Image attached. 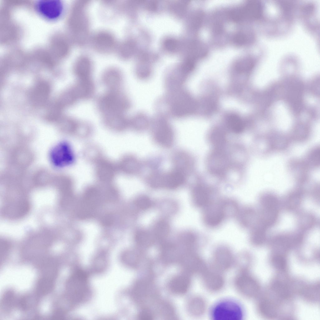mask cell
Instances as JSON below:
<instances>
[{
	"mask_svg": "<svg viewBox=\"0 0 320 320\" xmlns=\"http://www.w3.org/2000/svg\"><path fill=\"white\" fill-rule=\"evenodd\" d=\"M130 106L128 98L121 89L107 90L97 101V108L102 118L125 115Z\"/></svg>",
	"mask_w": 320,
	"mask_h": 320,
	"instance_id": "1",
	"label": "cell"
},
{
	"mask_svg": "<svg viewBox=\"0 0 320 320\" xmlns=\"http://www.w3.org/2000/svg\"><path fill=\"white\" fill-rule=\"evenodd\" d=\"M212 315L215 320H241L243 312L238 303L232 300H226L219 302L214 307Z\"/></svg>",
	"mask_w": 320,
	"mask_h": 320,
	"instance_id": "2",
	"label": "cell"
},
{
	"mask_svg": "<svg viewBox=\"0 0 320 320\" xmlns=\"http://www.w3.org/2000/svg\"><path fill=\"white\" fill-rule=\"evenodd\" d=\"M235 286L242 295L249 298L256 296L259 290V285L256 280L247 271L240 269L234 280Z\"/></svg>",
	"mask_w": 320,
	"mask_h": 320,
	"instance_id": "3",
	"label": "cell"
},
{
	"mask_svg": "<svg viewBox=\"0 0 320 320\" xmlns=\"http://www.w3.org/2000/svg\"><path fill=\"white\" fill-rule=\"evenodd\" d=\"M35 8L40 15L50 21L58 19L63 10L62 3L59 0H39L36 3Z\"/></svg>",
	"mask_w": 320,
	"mask_h": 320,
	"instance_id": "4",
	"label": "cell"
},
{
	"mask_svg": "<svg viewBox=\"0 0 320 320\" xmlns=\"http://www.w3.org/2000/svg\"><path fill=\"white\" fill-rule=\"evenodd\" d=\"M185 177L183 172L176 169L164 175H154L151 182L153 187H164L171 189L177 188L184 182Z\"/></svg>",
	"mask_w": 320,
	"mask_h": 320,
	"instance_id": "5",
	"label": "cell"
},
{
	"mask_svg": "<svg viewBox=\"0 0 320 320\" xmlns=\"http://www.w3.org/2000/svg\"><path fill=\"white\" fill-rule=\"evenodd\" d=\"M212 262L215 269L220 271L229 269L235 262L233 256L231 251L225 248H220L214 253Z\"/></svg>",
	"mask_w": 320,
	"mask_h": 320,
	"instance_id": "6",
	"label": "cell"
},
{
	"mask_svg": "<svg viewBox=\"0 0 320 320\" xmlns=\"http://www.w3.org/2000/svg\"><path fill=\"white\" fill-rule=\"evenodd\" d=\"M208 268L202 274L205 286L210 291L217 292L221 290L224 284V278L220 271Z\"/></svg>",
	"mask_w": 320,
	"mask_h": 320,
	"instance_id": "7",
	"label": "cell"
},
{
	"mask_svg": "<svg viewBox=\"0 0 320 320\" xmlns=\"http://www.w3.org/2000/svg\"><path fill=\"white\" fill-rule=\"evenodd\" d=\"M101 81L107 90L121 89L123 82V77L119 70L111 68L104 72L102 76Z\"/></svg>",
	"mask_w": 320,
	"mask_h": 320,
	"instance_id": "8",
	"label": "cell"
},
{
	"mask_svg": "<svg viewBox=\"0 0 320 320\" xmlns=\"http://www.w3.org/2000/svg\"><path fill=\"white\" fill-rule=\"evenodd\" d=\"M154 138L159 144L166 148L172 146L174 141V134L171 128L165 124L159 125L157 127L154 133Z\"/></svg>",
	"mask_w": 320,
	"mask_h": 320,
	"instance_id": "9",
	"label": "cell"
},
{
	"mask_svg": "<svg viewBox=\"0 0 320 320\" xmlns=\"http://www.w3.org/2000/svg\"><path fill=\"white\" fill-rule=\"evenodd\" d=\"M67 148L65 144L61 143L56 145L52 150L51 160L56 166H62L67 162L69 155Z\"/></svg>",
	"mask_w": 320,
	"mask_h": 320,
	"instance_id": "10",
	"label": "cell"
},
{
	"mask_svg": "<svg viewBox=\"0 0 320 320\" xmlns=\"http://www.w3.org/2000/svg\"><path fill=\"white\" fill-rule=\"evenodd\" d=\"M92 65L90 60L86 57H82L77 62L74 68V73L77 79L92 78Z\"/></svg>",
	"mask_w": 320,
	"mask_h": 320,
	"instance_id": "11",
	"label": "cell"
},
{
	"mask_svg": "<svg viewBox=\"0 0 320 320\" xmlns=\"http://www.w3.org/2000/svg\"><path fill=\"white\" fill-rule=\"evenodd\" d=\"M225 215L221 206L216 208H210L206 212L204 219L208 226H216L221 223Z\"/></svg>",
	"mask_w": 320,
	"mask_h": 320,
	"instance_id": "12",
	"label": "cell"
},
{
	"mask_svg": "<svg viewBox=\"0 0 320 320\" xmlns=\"http://www.w3.org/2000/svg\"><path fill=\"white\" fill-rule=\"evenodd\" d=\"M95 45L99 50L108 51L110 50L114 45V40L111 35L102 33L97 35L94 39Z\"/></svg>",
	"mask_w": 320,
	"mask_h": 320,
	"instance_id": "13",
	"label": "cell"
},
{
	"mask_svg": "<svg viewBox=\"0 0 320 320\" xmlns=\"http://www.w3.org/2000/svg\"><path fill=\"white\" fill-rule=\"evenodd\" d=\"M206 304L205 300L201 297H194L190 301L188 305L190 312L193 315L199 316L205 312Z\"/></svg>",
	"mask_w": 320,
	"mask_h": 320,
	"instance_id": "14",
	"label": "cell"
},
{
	"mask_svg": "<svg viewBox=\"0 0 320 320\" xmlns=\"http://www.w3.org/2000/svg\"><path fill=\"white\" fill-rule=\"evenodd\" d=\"M190 282V279L188 276H178L172 281L170 283V287L172 290L175 292L182 293L185 292L188 290Z\"/></svg>",
	"mask_w": 320,
	"mask_h": 320,
	"instance_id": "15",
	"label": "cell"
},
{
	"mask_svg": "<svg viewBox=\"0 0 320 320\" xmlns=\"http://www.w3.org/2000/svg\"><path fill=\"white\" fill-rule=\"evenodd\" d=\"M260 312L265 317L272 318L277 315V309L276 305L271 301L264 300L261 301L258 306Z\"/></svg>",
	"mask_w": 320,
	"mask_h": 320,
	"instance_id": "16",
	"label": "cell"
},
{
	"mask_svg": "<svg viewBox=\"0 0 320 320\" xmlns=\"http://www.w3.org/2000/svg\"><path fill=\"white\" fill-rule=\"evenodd\" d=\"M193 197L195 203L199 207L207 205L209 199V195L207 190L200 186L197 187L194 189Z\"/></svg>",
	"mask_w": 320,
	"mask_h": 320,
	"instance_id": "17",
	"label": "cell"
},
{
	"mask_svg": "<svg viewBox=\"0 0 320 320\" xmlns=\"http://www.w3.org/2000/svg\"><path fill=\"white\" fill-rule=\"evenodd\" d=\"M227 123L229 128L234 132L240 133L243 129L244 125L242 121L236 115L229 116L228 118Z\"/></svg>",
	"mask_w": 320,
	"mask_h": 320,
	"instance_id": "18",
	"label": "cell"
},
{
	"mask_svg": "<svg viewBox=\"0 0 320 320\" xmlns=\"http://www.w3.org/2000/svg\"><path fill=\"white\" fill-rule=\"evenodd\" d=\"M135 239L138 244L143 246H148L152 242L150 234L147 231L143 230L138 231L136 233Z\"/></svg>",
	"mask_w": 320,
	"mask_h": 320,
	"instance_id": "19",
	"label": "cell"
},
{
	"mask_svg": "<svg viewBox=\"0 0 320 320\" xmlns=\"http://www.w3.org/2000/svg\"><path fill=\"white\" fill-rule=\"evenodd\" d=\"M169 230V226L168 223L164 221H160L157 224L155 227V235L158 239H163L167 236Z\"/></svg>",
	"mask_w": 320,
	"mask_h": 320,
	"instance_id": "20",
	"label": "cell"
},
{
	"mask_svg": "<svg viewBox=\"0 0 320 320\" xmlns=\"http://www.w3.org/2000/svg\"><path fill=\"white\" fill-rule=\"evenodd\" d=\"M137 207L142 210H146L149 208L152 205V202L149 198L145 196H141L138 197L136 201Z\"/></svg>",
	"mask_w": 320,
	"mask_h": 320,
	"instance_id": "21",
	"label": "cell"
},
{
	"mask_svg": "<svg viewBox=\"0 0 320 320\" xmlns=\"http://www.w3.org/2000/svg\"><path fill=\"white\" fill-rule=\"evenodd\" d=\"M272 262L275 268L280 270H284L286 267V260L281 256L274 257L272 259Z\"/></svg>",
	"mask_w": 320,
	"mask_h": 320,
	"instance_id": "22",
	"label": "cell"
},
{
	"mask_svg": "<svg viewBox=\"0 0 320 320\" xmlns=\"http://www.w3.org/2000/svg\"><path fill=\"white\" fill-rule=\"evenodd\" d=\"M139 318L141 320H149L151 319L152 316L149 312L146 311H144L140 313Z\"/></svg>",
	"mask_w": 320,
	"mask_h": 320,
	"instance_id": "23",
	"label": "cell"
}]
</instances>
